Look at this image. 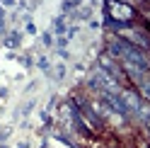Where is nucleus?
<instances>
[{"label": "nucleus", "mask_w": 150, "mask_h": 148, "mask_svg": "<svg viewBox=\"0 0 150 148\" xmlns=\"http://www.w3.org/2000/svg\"><path fill=\"white\" fill-rule=\"evenodd\" d=\"M102 7H104V27H109V24H133L136 17H138L136 5H131V3L107 0V3H102Z\"/></svg>", "instance_id": "f257e3e1"}, {"label": "nucleus", "mask_w": 150, "mask_h": 148, "mask_svg": "<svg viewBox=\"0 0 150 148\" xmlns=\"http://www.w3.org/2000/svg\"><path fill=\"white\" fill-rule=\"evenodd\" d=\"M20 44H22V32L20 29H12L10 34L3 36V46H5V49H17Z\"/></svg>", "instance_id": "f03ea898"}, {"label": "nucleus", "mask_w": 150, "mask_h": 148, "mask_svg": "<svg viewBox=\"0 0 150 148\" xmlns=\"http://www.w3.org/2000/svg\"><path fill=\"white\" fill-rule=\"evenodd\" d=\"M65 73H68V66H65V63H56V66H51V70H49V78L53 83H61L65 78Z\"/></svg>", "instance_id": "7ed1b4c3"}, {"label": "nucleus", "mask_w": 150, "mask_h": 148, "mask_svg": "<svg viewBox=\"0 0 150 148\" xmlns=\"http://www.w3.org/2000/svg\"><path fill=\"white\" fill-rule=\"evenodd\" d=\"M65 32H68V17L58 15V17L53 20V34H56V36H65Z\"/></svg>", "instance_id": "20e7f679"}, {"label": "nucleus", "mask_w": 150, "mask_h": 148, "mask_svg": "<svg viewBox=\"0 0 150 148\" xmlns=\"http://www.w3.org/2000/svg\"><path fill=\"white\" fill-rule=\"evenodd\" d=\"M34 107H36V100H27V102L22 105V109H17V112H15L12 117H15V119H20V117H29Z\"/></svg>", "instance_id": "39448f33"}, {"label": "nucleus", "mask_w": 150, "mask_h": 148, "mask_svg": "<svg viewBox=\"0 0 150 148\" xmlns=\"http://www.w3.org/2000/svg\"><path fill=\"white\" fill-rule=\"evenodd\" d=\"M36 66H39V70H44L46 75H49V70H51V61H49V56H39V58H36Z\"/></svg>", "instance_id": "423d86ee"}, {"label": "nucleus", "mask_w": 150, "mask_h": 148, "mask_svg": "<svg viewBox=\"0 0 150 148\" xmlns=\"http://www.w3.org/2000/svg\"><path fill=\"white\" fill-rule=\"evenodd\" d=\"M41 44L46 46V49H51V46H53V34L51 32H44L41 34Z\"/></svg>", "instance_id": "0eeeda50"}, {"label": "nucleus", "mask_w": 150, "mask_h": 148, "mask_svg": "<svg viewBox=\"0 0 150 148\" xmlns=\"http://www.w3.org/2000/svg\"><path fill=\"white\" fill-rule=\"evenodd\" d=\"M20 63H22V66H24L27 70H29V68L34 66V58H32V53H27V56H22V58H20Z\"/></svg>", "instance_id": "6e6552de"}, {"label": "nucleus", "mask_w": 150, "mask_h": 148, "mask_svg": "<svg viewBox=\"0 0 150 148\" xmlns=\"http://www.w3.org/2000/svg\"><path fill=\"white\" fill-rule=\"evenodd\" d=\"M68 46V39L65 36H56V49H65Z\"/></svg>", "instance_id": "1a4fd4ad"}, {"label": "nucleus", "mask_w": 150, "mask_h": 148, "mask_svg": "<svg viewBox=\"0 0 150 148\" xmlns=\"http://www.w3.org/2000/svg\"><path fill=\"white\" fill-rule=\"evenodd\" d=\"M24 32H27V34H32V36H34L36 32H39V29H36V24H34V22H27V27H24Z\"/></svg>", "instance_id": "9d476101"}, {"label": "nucleus", "mask_w": 150, "mask_h": 148, "mask_svg": "<svg viewBox=\"0 0 150 148\" xmlns=\"http://www.w3.org/2000/svg\"><path fill=\"white\" fill-rule=\"evenodd\" d=\"M36 85H39V80H29V83H27V88H24V92H32V90H36Z\"/></svg>", "instance_id": "9b49d317"}, {"label": "nucleus", "mask_w": 150, "mask_h": 148, "mask_svg": "<svg viewBox=\"0 0 150 148\" xmlns=\"http://www.w3.org/2000/svg\"><path fill=\"white\" fill-rule=\"evenodd\" d=\"M56 53H58V56H61L63 61H68V58H70V53L65 51V49H56Z\"/></svg>", "instance_id": "f8f14e48"}, {"label": "nucleus", "mask_w": 150, "mask_h": 148, "mask_svg": "<svg viewBox=\"0 0 150 148\" xmlns=\"http://www.w3.org/2000/svg\"><path fill=\"white\" fill-rule=\"evenodd\" d=\"M7 95H10V90H7V88H0V100H5Z\"/></svg>", "instance_id": "ddd939ff"}, {"label": "nucleus", "mask_w": 150, "mask_h": 148, "mask_svg": "<svg viewBox=\"0 0 150 148\" xmlns=\"http://www.w3.org/2000/svg\"><path fill=\"white\" fill-rule=\"evenodd\" d=\"M3 7H17V3H15V0H5Z\"/></svg>", "instance_id": "4468645a"}, {"label": "nucleus", "mask_w": 150, "mask_h": 148, "mask_svg": "<svg viewBox=\"0 0 150 148\" xmlns=\"http://www.w3.org/2000/svg\"><path fill=\"white\" fill-rule=\"evenodd\" d=\"M17 148H32V143H29V141H20V143H17Z\"/></svg>", "instance_id": "2eb2a0df"}, {"label": "nucleus", "mask_w": 150, "mask_h": 148, "mask_svg": "<svg viewBox=\"0 0 150 148\" xmlns=\"http://www.w3.org/2000/svg\"><path fill=\"white\" fill-rule=\"evenodd\" d=\"M97 148H119V143H102V146H97Z\"/></svg>", "instance_id": "dca6fc26"}, {"label": "nucleus", "mask_w": 150, "mask_h": 148, "mask_svg": "<svg viewBox=\"0 0 150 148\" xmlns=\"http://www.w3.org/2000/svg\"><path fill=\"white\" fill-rule=\"evenodd\" d=\"M90 29H99V22L97 20H90Z\"/></svg>", "instance_id": "f3484780"}, {"label": "nucleus", "mask_w": 150, "mask_h": 148, "mask_svg": "<svg viewBox=\"0 0 150 148\" xmlns=\"http://www.w3.org/2000/svg\"><path fill=\"white\" fill-rule=\"evenodd\" d=\"M0 148H10V146H7V143H0Z\"/></svg>", "instance_id": "a211bd4d"}]
</instances>
